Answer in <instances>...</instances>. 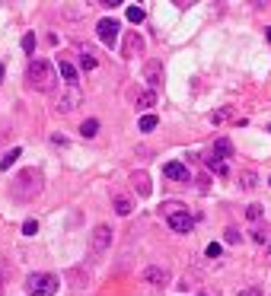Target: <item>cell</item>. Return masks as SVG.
I'll list each match as a JSON object with an SVG mask.
<instances>
[{
  "label": "cell",
  "mask_w": 271,
  "mask_h": 296,
  "mask_svg": "<svg viewBox=\"0 0 271 296\" xmlns=\"http://www.w3.org/2000/svg\"><path fill=\"white\" fill-rule=\"evenodd\" d=\"M26 83H29V89H35V92H51L54 83H57L54 64L42 61V57H32L29 67H26Z\"/></svg>",
  "instance_id": "cell-2"
},
{
  "label": "cell",
  "mask_w": 271,
  "mask_h": 296,
  "mask_svg": "<svg viewBox=\"0 0 271 296\" xmlns=\"http://www.w3.org/2000/svg\"><path fill=\"white\" fill-rule=\"evenodd\" d=\"M233 156V144H230V140L227 137H217L214 140V147H210V162H223V159H230Z\"/></svg>",
  "instance_id": "cell-9"
},
{
  "label": "cell",
  "mask_w": 271,
  "mask_h": 296,
  "mask_svg": "<svg viewBox=\"0 0 271 296\" xmlns=\"http://www.w3.org/2000/svg\"><path fill=\"white\" fill-rule=\"evenodd\" d=\"M57 70H61V77L67 80V86H70V89H80V77H77V67H74V64L57 61Z\"/></svg>",
  "instance_id": "cell-12"
},
{
  "label": "cell",
  "mask_w": 271,
  "mask_h": 296,
  "mask_svg": "<svg viewBox=\"0 0 271 296\" xmlns=\"http://www.w3.org/2000/svg\"><path fill=\"white\" fill-rule=\"evenodd\" d=\"M157 124H160V118H157V115H144V118H140V131H153Z\"/></svg>",
  "instance_id": "cell-23"
},
{
  "label": "cell",
  "mask_w": 271,
  "mask_h": 296,
  "mask_svg": "<svg viewBox=\"0 0 271 296\" xmlns=\"http://www.w3.org/2000/svg\"><path fill=\"white\" fill-rule=\"evenodd\" d=\"M207 169H210V172H217V175H227V172H230L223 162H210V159H207Z\"/></svg>",
  "instance_id": "cell-26"
},
{
  "label": "cell",
  "mask_w": 271,
  "mask_h": 296,
  "mask_svg": "<svg viewBox=\"0 0 271 296\" xmlns=\"http://www.w3.org/2000/svg\"><path fill=\"white\" fill-rule=\"evenodd\" d=\"M57 287H61V280L54 274H45V271H35L26 277V293L32 296H57Z\"/></svg>",
  "instance_id": "cell-3"
},
{
  "label": "cell",
  "mask_w": 271,
  "mask_h": 296,
  "mask_svg": "<svg viewBox=\"0 0 271 296\" xmlns=\"http://www.w3.org/2000/svg\"><path fill=\"white\" fill-rule=\"evenodd\" d=\"M144 80H147V86L157 92V89L163 86V64H160V61H147V64H144Z\"/></svg>",
  "instance_id": "cell-7"
},
{
  "label": "cell",
  "mask_w": 271,
  "mask_h": 296,
  "mask_svg": "<svg viewBox=\"0 0 271 296\" xmlns=\"http://www.w3.org/2000/svg\"><path fill=\"white\" fill-rule=\"evenodd\" d=\"M140 277H144L147 283H153V287H166V283H169V271L160 268V265H150V268H144Z\"/></svg>",
  "instance_id": "cell-8"
},
{
  "label": "cell",
  "mask_w": 271,
  "mask_h": 296,
  "mask_svg": "<svg viewBox=\"0 0 271 296\" xmlns=\"http://www.w3.org/2000/svg\"><path fill=\"white\" fill-rule=\"evenodd\" d=\"M246 217H249L252 223H258V220L265 217V207L262 204H249V207H246Z\"/></svg>",
  "instance_id": "cell-20"
},
{
  "label": "cell",
  "mask_w": 271,
  "mask_h": 296,
  "mask_svg": "<svg viewBox=\"0 0 271 296\" xmlns=\"http://www.w3.org/2000/svg\"><path fill=\"white\" fill-rule=\"evenodd\" d=\"M112 207H115V214H118V217H128V214L134 210V207H131V201L122 198V194H118V198H112Z\"/></svg>",
  "instance_id": "cell-16"
},
{
  "label": "cell",
  "mask_w": 271,
  "mask_h": 296,
  "mask_svg": "<svg viewBox=\"0 0 271 296\" xmlns=\"http://www.w3.org/2000/svg\"><path fill=\"white\" fill-rule=\"evenodd\" d=\"M163 210H166V223H169V229H175V233H192L195 217L188 214L182 204H163Z\"/></svg>",
  "instance_id": "cell-4"
},
{
  "label": "cell",
  "mask_w": 271,
  "mask_h": 296,
  "mask_svg": "<svg viewBox=\"0 0 271 296\" xmlns=\"http://www.w3.org/2000/svg\"><path fill=\"white\" fill-rule=\"evenodd\" d=\"M109 245H112V226L109 223H99V226L93 229V236H89V255L99 258Z\"/></svg>",
  "instance_id": "cell-5"
},
{
  "label": "cell",
  "mask_w": 271,
  "mask_h": 296,
  "mask_svg": "<svg viewBox=\"0 0 271 296\" xmlns=\"http://www.w3.org/2000/svg\"><path fill=\"white\" fill-rule=\"evenodd\" d=\"M268 134H271V124H268Z\"/></svg>",
  "instance_id": "cell-31"
},
{
  "label": "cell",
  "mask_w": 271,
  "mask_h": 296,
  "mask_svg": "<svg viewBox=\"0 0 271 296\" xmlns=\"http://www.w3.org/2000/svg\"><path fill=\"white\" fill-rule=\"evenodd\" d=\"M163 175L172 182H188V166L185 162H166L163 166Z\"/></svg>",
  "instance_id": "cell-10"
},
{
  "label": "cell",
  "mask_w": 271,
  "mask_h": 296,
  "mask_svg": "<svg viewBox=\"0 0 271 296\" xmlns=\"http://www.w3.org/2000/svg\"><path fill=\"white\" fill-rule=\"evenodd\" d=\"M131 182H134V188H137V194H140V198H147V194H150V179H147V172H134V175H131Z\"/></svg>",
  "instance_id": "cell-14"
},
{
  "label": "cell",
  "mask_w": 271,
  "mask_h": 296,
  "mask_svg": "<svg viewBox=\"0 0 271 296\" xmlns=\"http://www.w3.org/2000/svg\"><path fill=\"white\" fill-rule=\"evenodd\" d=\"M239 296H265V293H262V287H246V290H239Z\"/></svg>",
  "instance_id": "cell-28"
},
{
  "label": "cell",
  "mask_w": 271,
  "mask_h": 296,
  "mask_svg": "<svg viewBox=\"0 0 271 296\" xmlns=\"http://www.w3.org/2000/svg\"><path fill=\"white\" fill-rule=\"evenodd\" d=\"M223 236H227V242H230V245H236V242H239V229H233V226L223 233Z\"/></svg>",
  "instance_id": "cell-27"
},
{
  "label": "cell",
  "mask_w": 271,
  "mask_h": 296,
  "mask_svg": "<svg viewBox=\"0 0 271 296\" xmlns=\"http://www.w3.org/2000/svg\"><path fill=\"white\" fill-rule=\"evenodd\" d=\"M134 105H137V109H153V105H157V92H153V89H147V92H137Z\"/></svg>",
  "instance_id": "cell-15"
},
{
  "label": "cell",
  "mask_w": 271,
  "mask_h": 296,
  "mask_svg": "<svg viewBox=\"0 0 271 296\" xmlns=\"http://www.w3.org/2000/svg\"><path fill=\"white\" fill-rule=\"evenodd\" d=\"M204 252H207V258H217V255H220V245H217V242H210Z\"/></svg>",
  "instance_id": "cell-29"
},
{
  "label": "cell",
  "mask_w": 271,
  "mask_h": 296,
  "mask_svg": "<svg viewBox=\"0 0 271 296\" xmlns=\"http://www.w3.org/2000/svg\"><path fill=\"white\" fill-rule=\"evenodd\" d=\"M35 233H39V223H35V220H26V223H22V236H35Z\"/></svg>",
  "instance_id": "cell-25"
},
{
  "label": "cell",
  "mask_w": 271,
  "mask_h": 296,
  "mask_svg": "<svg viewBox=\"0 0 271 296\" xmlns=\"http://www.w3.org/2000/svg\"><path fill=\"white\" fill-rule=\"evenodd\" d=\"M118 32H122V26H118V19H115V16H102V19H99V26H96L99 42H102V45H109V48H112L115 42H118Z\"/></svg>",
  "instance_id": "cell-6"
},
{
  "label": "cell",
  "mask_w": 271,
  "mask_h": 296,
  "mask_svg": "<svg viewBox=\"0 0 271 296\" xmlns=\"http://www.w3.org/2000/svg\"><path fill=\"white\" fill-rule=\"evenodd\" d=\"M80 134H83V137H96L99 134V121H96V118H86V121L80 124Z\"/></svg>",
  "instance_id": "cell-18"
},
{
  "label": "cell",
  "mask_w": 271,
  "mask_h": 296,
  "mask_svg": "<svg viewBox=\"0 0 271 296\" xmlns=\"http://www.w3.org/2000/svg\"><path fill=\"white\" fill-rule=\"evenodd\" d=\"M77 105H80V89H70V96L57 99V112H74Z\"/></svg>",
  "instance_id": "cell-13"
},
{
  "label": "cell",
  "mask_w": 271,
  "mask_h": 296,
  "mask_svg": "<svg viewBox=\"0 0 271 296\" xmlns=\"http://www.w3.org/2000/svg\"><path fill=\"white\" fill-rule=\"evenodd\" d=\"M22 51H26V54L35 51V32H26V35H22Z\"/></svg>",
  "instance_id": "cell-24"
},
{
  "label": "cell",
  "mask_w": 271,
  "mask_h": 296,
  "mask_svg": "<svg viewBox=\"0 0 271 296\" xmlns=\"http://www.w3.org/2000/svg\"><path fill=\"white\" fill-rule=\"evenodd\" d=\"M239 182H243V188H255L258 185V175L246 169V172H239Z\"/></svg>",
  "instance_id": "cell-22"
},
{
  "label": "cell",
  "mask_w": 271,
  "mask_h": 296,
  "mask_svg": "<svg viewBox=\"0 0 271 296\" xmlns=\"http://www.w3.org/2000/svg\"><path fill=\"white\" fill-rule=\"evenodd\" d=\"M42 185H45V175L39 169H22L13 182H10V198L26 204V201H35L42 194Z\"/></svg>",
  "instance_id": "cell-1"
},
{
  "label": "cell",
  "mask_w": 271,
  "mask_h": 296,
  "mask_svg": "<svg viewBox=\"0 0 271 296\" xmlns=\"http://www.w3.org/2000/svg\"><path fill=\"white\" fill-rule=\"evenodd\" d=\"M268 185H271V179H268Z\"/></svg>",
  "instance_id": "cell-32"
},
{
  "label": "cell",
  "mask_w": 271,
  "mask_h": 296,
  "mask_svg": "<svg viewBox=\"0 0 271 296\" xmlns=\"http://www.w3.org/2000/svg\"><path fill=\"white\" fill-rule=\"evenodd\" d=\"M16 159H19V147H13L10 153H4V156H0V169H10Z\"/></svg>",
  "instance_id": "cell-19"
},
{
  "label": "cell",
  "mask_w": 271,
  "mask_h": 296,
  "mask_svg": "<svg viewBox=\"0 0 271 296\" xmlns=\"http://www.w3.org/2000/svg\"><path fill=\"white\" fill-rule=\"evenodd\" d=\"M144 51V39H140L137 32H128V39H125V57H134V54H140Z\"/></svg>",
  "instance_id": "cell-11"
},
{
  "label": "cell",
  "mask_w": 271,
  "mask_h": 296,
  "mask_svg": "<svg viewBox=\"0 0 271 296\" xmlns=\"http://www.w3.org/2000/svg\"><path fill=\"white\" fill-rule=\"evenodd\" d=\"M144 16H147V10L144 7H128V19H131V22H144Z\"/></svg>",
  "instance_id": "cell-21"
},
{
  "label": "cell",
  "mask_w": 271,
  "mask_h": 296,
  "mask_svg": "<svg viewBox=\"0 0 271 296\" xmlns=\"http://www.w3.org/2000/svg\"><path fill=\"white\" fill-rule=\"evenodd\" d=\"M265 35H268V42H271V29H265Z\"/></svg>",
  "instance_id": "cell-30"
},
{
  "label": "cell",
  "mask_w": 271,
  "mask_h": 296,
  "mask_svg": "<svg viewBox=\"0 0 271 296\" xmlns=\"http://www.w3.org/2000/svg\"><path fill=\"white\" fill-rule=\"evenodd\" d=\"M201 296H204V293H201Z\"/></svg>",
  "instance_id": "cell-33"
},
{
  "label": "cell",
  "mask_w": 271,
  "mask_h": 296,
  "mask_svg": "<svg viewBox=\"0 0 271 296\" xmlns=\"http://www.w3.org/2000/svg\"><path fill=\"white\" fill-rule=\"evenodd\" d=\"M80 64H83V70H93L99 61H96V51L93 48H80Z\"/></svg>",
  "instance_id": "cell-17"
}]
</instances>
